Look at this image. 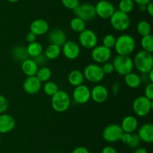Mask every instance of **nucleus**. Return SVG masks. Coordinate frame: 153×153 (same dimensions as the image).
I'll return each mask as SVG.
<instances>
[{"label":"nucleus","instance_id":"nucleus-28","mask_svg":"<svg viewBox=\"0 0 153 153\" xmlns=\"http://www.w3.org/2000/svg\"><path fill=\"white\" fill-rule=\"evenodd\" d=\"M70 26L73 31L80 33L86 28V22L77 16H75L70 20Z\"/></svg>","mask_w":153,"mask_h":153},{"label":"nucleus","instance_id":"nucleus-36","mask_svg":"<svg viewBox=\"0 0 153 153\" xmlns=\"http://www.w3.org/2000/svg\"><path fill=\"white\" fill-rule=\"evenodd\" d=\"M9 103L7 99L2 94H0V114L4 113L8 109Z\"/></svg>","mask_w":153,"mask_h":153},{"label":"nucleus","instance_id":"nucleus-10","mask_svg":"<svg viewBox=\"0 0 153 153\" xmlns=\"http://www.w3.org/2000/svg\"><path fill=\"white\" fill-rule=\"evenodd\" d=\"M112 56L111 50L103 45H97L91 51V58L97 64H103L111 59Z\"/></svg>","mask_w":153,"mask_h":153},{"label":"nucleus","instance_id":"nucleus-43","mask_svg":"<svg viewBox=\"0 0 153 153\" xmlns=\"http://www.w3.org/2000/svg\"><path fill=\"white\" fill-rule=\"evenodd\" d=\"M72 153H90V152L86 147L78 146L73 150Z\"/></svg>","mask_w":153,"mask_h":153},{"label":"nucleus","instance_id":"nucleus-47","mask_svg":"<svg viewBox=\"0 0 153 153\" xmlns=\"http://www.w3.org/2000/svg\"><path fill=\"white\" fill-rule=\"evenodd\" d=\"M133 1H134V3L138 4V5H140V4H145V5H146L148 3L150 2L151 0H133Z\"/></svg>","mask_w":153,"mask_h":153},{"label":"nucleus","instance_id":"nucleus-34","mask_svg":"<svg viewBox=\"0 0 153 153\" xmlns=\"http://www.w3.org/2000/svg\"><path fill=\"white\" fill-rule=\"evenodd\" d=\"M117 38L114 34H108L104 36L102 39V45L108 49L111 50L112 48L114 47L115 44H116Z\"/></svg>","mask_w":153,"mask_h":153},{"label":"nucleus","instance_id":"nucleus-27","mask_svg":"<svg viewBox=\"0 0 153 153\" xmlns=\"http://www.w3.org/2000/svg\"><path fill=\"white\" fill-rule=\"evenodd\" d=\"M26 50L28 56L32 57V58H34V57L42 54L43 51L42 44L37 41H34L32 43L28 44V46H26Z\"/></svg>","mask_w":153,"mask_h":153},{"label":"nucleus","instance_id":"nucleus-44","mask_svg":"<svg viewBox=\"0 0 153 153\" xmlns=\"http://www.w3.org/2000/svg\"><path fill=\"white\" fill-rule=\"evenodd\" d=\"M102 153H118L117 151L115 148L111 146H108L104 147L102 150Z\"/></svg>","mask_w":153,"mask_h":153},{"label":"nucleus","instance_id":"nucleus-9","mask_svg":"<svg viewBox=\"0 0 153 153\" xmlns=\"http://www.w3.org/2000/svg\"><path fill=\"white\" fill-rule=\"evenodd\" d=\"M79 41L82 47L92 50L98 44V37L93 30L85 28L84 31L79 33Z\"/></svg>","mask_w":153,"mask_h":153},{"label":"nucleus","instance_id":"nucleus-52","mask_svg":"<svg viewBox=\"0 0 153 153\" xmlns=\"http://www.w3.org/2000/svg\"><path fill=\"white\" fill-rule=\"evenodd\" d=\"M0 140H1V134H0Z\"/></svg>","mask_w":153,"mask_h":153},{"label":"nucleus","instance_id":"nucleus-38","mask_svg":"<svg viewBox=\"0 0 153 153\" xmlns=\"http://www.w3.org/2000/svg\"><path fill=\"white\" fill-rule=\"evenodd\" d=\"M144 96L149 100H153V82H149L144 89Z\"/></svg>","mask_w":153,"mask_h":153},{"label":"nucleus","instance_id":"nucleus-41","mask_svg":"<svg viewBox=\"0 0 153 153\" xmlns=\"http://www.w3.org/2000/svg\"><path fill=\"white\" fill-rule=\"evenodd\" d=\"M131 136H132V134L127 133V132H123V134L121 135V137H120V140L122 141L123 143L128 145V144L130 142V141H131Z\"/></svg>","mask_w":153,"mask_h":153},{"label":"nucleus","instance_id":"nucleus-14","mask_svg":"<svg viewBox=\"0 0 153 153\" xmlns=\"http://www.w3.org/2000/svg\"><path fill=\"white\" fill-rule=\"evenodd\" d=\"M64 56L70 60H75L79 56L81 52L80 46L73 40H67L62 46Z\"/></svg>","mask_w":153,"mask_h":153},{"label":"nucleus","instance_id":"nucleus-20","mask_svg":"<svg viewBox=\"0 0 153 153\" xmlns=\"http://www.w3.org/2000/svg\"><path fill=\"white\" fill-rule=\"evenodd\" d=\"M140 141L151 143L153 141V125L152 123H145L138 129L137 134Z\"/></svg>","mask_w":153,"mask_h":153},{"label":"nucleus","instance_id":"nucleus-45","mask_svg":"<svg viewBox=\"0 0 153 153\" xmlns=\"http://www.w3.org/2000/svg\"><path fill=\"white\" fill-rule=\"evenodd\" d=\"M120 90V82H115L113 84V86H112V93L114 95H117L119 93Z\"/></svg>","mask_w":153,"mask_h":153},{"label":"nucleus","instance_id":"nucleus-4","mask_svg":"<svg viewBox=\"0 0 153 153\" xmlns=\"http://www.w3.org/2000/svg\"><path fill=\"white\" fill-rule=\"evenodd\" d=\"M51 104L54 110L58 112H64L70 108L71 98L67 92L58 90L52 96Z\"/></svg>","mask_w":153,"mask_h":153},{"label":"nucleus","instance_id":"nucleus-37","mask_svg":"<svg viewBox=\"0 0 153 153\" xmlns=\"http://www.w3.org/2000/svg\"><path fill=\"white\" fill-rule=\"evenodd\" d=\"M140 143V140L139 138L138 135L137 134H134L131 136V141H130L129 143L128 144V146L131 148H136L137 147H139V145Z\"/></svg>","mask_w":153,"mask_h":153},{"label":"nucleus","instance_id":"nucleus-26","mask_svg":"<svg viewBox=\"0 0 153 153\" xmlns=\"http://www.w3.org/2000/svg\"><path fill=\"white\" fill-rule=\"evenodd\" d=\"M61 52V46H58L55 44H50L45 50L44 55L46 56L47 59L55 60L58 58Z\"/></svg>","mask_w":153,"mask_h":153},{"label":"nucleus","instance_id":"nucleus-21","mask_svg":"<svg viewBox=\"0 0 153 153\" xmlns=\"http://www.w3.org/2000/svg\"><path fill=\"white\" fill-rule=\"evenodd\" d=\"M120 126L123 132L132 134L135 130H137L138 128V121L135 116L128 115L124 117L123 119L122 120Z\"/></svg>","mask_w":153,"mask_h":153},{"label":"nucleus","instance_id":"nucleus-48","mask_svg":"<svg viewBox=\"0 0 153 153\" xmlns=\"http://www.w3.org/2000/svg\"><path fill=\"white\" fill-rule=\"evenodd\" d=\"M134 153H148V152L143 147H137V148H135Z\"/></svg>","mask_w":153,"mask_h":153},{"label":"nucleus","instance_id":"nucleus-12","mask_svg":"<svg viewBox=\"0 0 153 153\" xmlns=\"http://www.w3.org/2000/svg\"><path fill=\"white\" fill-rule=\"evenodd\" d=\"M94 6L97 16L104 20L110 19L114 12L116 10L114 4L107 0H101Z\"/></svg>","mask_w":153,"mask_h":153},{"label":"nucleus","instance_id":"nucleus-31","mask_svg":"<svg viewBox=\"0 0 153 153\" xmlns=\"http://www.w3.org/2000/svg\"><path fill=\"white\" fill-rule=\"evenodd\" d=\"M141 46L143 48V50L146 51L148 52L152 53L153 52V36L152 34H149L148 35L142 37L140 40Z\"/></svg>","mask_w":153,"mask_h":153},{"label":"nucleus","instance_id":"nucleus-8","mask_svg":"<svg viewBox=\"0 0 153 153\" xmlns=\"http://www.w3.org/2000/svg\"><path fill=\"white\" fill-rule=\"evenodd\" d=\"M85 79L91 82H100L105 77V74L99 64H89L83 71Z\"/></svg>","mask_w":153,"mask_h":153},{"label":"nucleus","instance_id":"nucleus-16","mask_svg":"<svg viewBox=\"0 0 153 153\" xmlns=\"http://www.w3.org/2000/svg\"><path fill=\"white\" fill-rule=\"evenodd\" d=\"M24 91L28 94H35L40 92L42 87V82L36 76H27L23 82Z\"/></svg>","mask_w":153,"mask_h":153},{"label":"nucleus","instance_id":"nucleus-22","mask_svg":"<svg viewBox=\"0 0 153 153\" xmlns=\"http://www.w3.org/2000/svg\"><path fill=\"white\" fill-rule=\"evenodd\" d=\"M21 69L24 74L26 75L27 76H35L39 69V66L33 60V58H28L25 61L22 62Z\"/></svg>","mask_w":153,"mask_h":153},{"label":"nucleus","instance_id":"nucleus-6","mask_svg":"<svg viewBox=\"0 0 153 153\" xmlns=\"http://www.w3.org/2000/svg\"><path fill=\"white\" fill-rule=\"evenodd\" d=\"M110 22L111 26L115 30L124 32L129 28L131 20L128 14L118 10H115L110 17Z\"/></svg>","mask_w":153,"mask_h":153},{"label":"nucleus","instance_id":"nucleus-42","mask_svg":"<svg viewBox=\"0 0 153 153\" xmlns=\"http://www.w3.org/2000/svg\"><path fill=\"white\" fill-rule=\"evenodd\" d=\"M36 39H37V35L34 34L33 32H29L28 33H27L26 36H25V40H26V41L28 44L36 41Z\"/></svg>","mask_w":153,"mask_h":153},{"label":"nucleus","instance_id":"nucleus-33","mask_svg":"<svg viewBox=\"0 0 153 153\" xmlns=\"http://www.w3.org/2000/svg\"><path fill=\"white\" fill-rule=\"evenodd\" d=\"M43 89L45 94H47L48 96H50V97L53 96L59 90L58 85L55 82L49 80L45 82L43 86Z\"/></svg>","mask_w":153,"mask_h":153},{"label":"nucleus","instance_id":"nucleus-23","mask_svg":"<svg viewBox=\"0 0 153 153\" xmlns=\"http://www.w3.org/2000/svg\"><path fill=\"white\" fill-rule=\"evenodd\" d=\"M67 80H68V82L70 85L76 87L83 84L85 76H84L83 72H82L81 70H73L68 74Z\"/></svg>","mask_w":153,"mask_h":153},{"label":"nucleus","instance_id":"nucleus-32","mask_svg":"<svg viewBox=\"0 0 153 153\" xmlns=\"http://www.w3.org/2000/svg\"><path fill=\"white\" fill-rule=\"evenodd\" d=\"M119 10L128 14L134 8V2L133 0H120L118 4Z\"/></svg>","mask_w":153,"mask_h":153},{"label":"nucleus","instance_id":"nucleus-25","mask_svg":"<svg viewBox=\"0 0 153 153\" xmlns=\"http://www.w3.org/2000/svg\"><path fill=\"white\" fill-rule=\"evenodd\" d=\"M12 56L16 61L23 62L28 58V54L27 52L26 47L24 46H16L12 50Z\"/></svg>","mask_w":153,"mask_h":153},{"label":"nucleus","instance_id":"nucleus-40","mask_svg":"<svg viewBox=\"0 0 153 153\" xmlns=\"http://www.w3.org/2000/svg\"><path fill=\"white\" fill-rule=\"evenodd\" d=\"M33 60H34V61L37 63V65L39 66V65H43V64L46 62V61H47V58H46V56H45L44 54L42 53L40 54V55L33 58Z\"/></svg>","mask_w":153,"mask_h":153},{"label":"nucleus","instance_id":"nucleus-51","mask_svg":"<svg viewBox=\"0 0 153 153\" xmlns=\"http://www.w3.org/2000/svg\"><path fill=\"white\" fill-rule=\"evenodd\" d=\"M7 1L10 3H16L17 2H19V0H7Z\"/></svg>","mask_w":153,"mask_h":153},{"label":"nucleus","instance_id":"nucleus-46","mask_svg":"<svg viewBox=\"0 0 153 153\" xmlns=\"http://www.w3.org/2000/svg\"><path fill=\"white\" fill-rule=\"evenodd\" d=\"M146 12L149 14V16H153V3L152 1L146 4Z\"/></svg>","mask_w":153,"mask_h":153},{"label":"nucleus","instance_id":"nucleus-15","mask_svg":"<svg viewBox=\"0 0 153 153\" xmlns=\"http://www.w3.org/2000/svg\"><path fill=\"white\" fill-rule=\"evenodd\" d=\"M109 92L105 86L96 85L91 90V98L97 104H102L108 98Z\"/></svg>","mask_w":153,"mask_h":153},{"label":"nucleus","instance_id":"nucleus-50","mask_svg":"<svg viewBox=\"0 0 153 153\" xmlns=\"http://www.w3.org/2000/svg\"><path fill=\"white\" fill-rule=\"evenodd\" d=\"M138 9L140 12L146 11V5H145V4H140V5H138Z\"/></svg>","mask_w":153,"mask_h":153},{"label":"nucleus","instance_id":"nucleus-39","mask_svg":"<svg viewBox=\"0 0 153 153\" xmlns=\"http://www.w3.org/2000/svg\"><path fill=\"white\" fill-rule=\"evenodd\" d=\"M103 72L105 74H110L114 71V68L113 64L111 62H105L102 64V66H101Z\"/></svg>","mask_w":153,"mask_h":153},{"label":"nucleus","instance_id":"nucleus-19","mask_svg":"<svg viewBox=\"0 0 153 153\" xmlns=\"http://www.w3.org/2000/svg\"><path fill=\"white\" fill-rule=\"evenodd\" d=\"M49 30V25L46 20L43 19L34 20L30 24V32L37 36L43 35Z\"/></svg>","mask_w":153,"mask_h":153},{"label":"nucleus","instance_id":"nucleus-5","mask_svg":"<svg viewBox=\"0 0 153 153\" xmlns=\"http://www.w3.org/2000/svg\"><path fill=\"white\" fill-rule=\"evenodd\" d=\"M152 108V100L148 99L144 95L136 98L132 104L133 111L137 116L140 117H144L149 115Z\"/></svg>","mask_w":153,"mask_h":153},{"label":"nucleus","instance_id":"nucleus-2","mask_svg":"<svg viewBox=\"0 0 153 153\" xmlns=\"http://www.w3.org/2000/svg\"><path fill=\"white\" fill-rule=\"evenodd\" d=\"M134 67L141 74H147L153 69V56L152 53L140 50L136 53L133 59Z\"/></svg>","mask_w":153,"mask_h":153},{"label":"nucleus","instance_id":"nucleus-24","mask_svg":"<svg viewBox=\"0 0 153 153\" xmlns=\"http://www.w3.org/2000/svg\"><path fill=\"white\" fill-rule=\"evenodd\" d=\"M124 81H125V83L126 84L127 86L131 88H138L142 82L140 75L134 73V72H131V73L125 75L124 76Z\"/></svg>","mask_w":153,"mask_h":153},{"label":"nucleus","instance_id":"nucleus-7","mask_svg":"<svg viewBox=\"0 0 153 153\" xmlns=\"http://www.w3.org/2000/svg\"><path fill=\"white\" fill-rule=\"evenodd\" d=\"M75 16L80 18L85 22L91 21L96 17L95 6L91 3H82L79 4L76 8L73 10Z\"/></svg>","mask_w":153,"mask_h":153},{"label":"nucleus","instance_id":"nucleus-35","mask_svg":"<svg viewBox=\"0 0 153 153\" xmlns=\"http://www.w3.org/2000/svg\"><path fill=\"white\" fill-rule=\"evenodd\" d=\"M61 3L66 8L70 10H73L80 4L79 0H61Z\"/></svg>","mask_w":153,"mask_h":153},{"label":"nucleus","instance_id":"nucleus-3","mask_svg":"<svg viewBox=\"0 0 153 153\" xmlns=\"http://www.w3.org/2000/svg\"><path fill=\"white\" fill-rule=\"evenodd\" d=\"M112 64L115 71L121 76H125L132 72L134 68L133 59L129 56L117 55L114 57Z\"/></svg>","mask_w":153,"mask_h":153},{"label":"nucleus","instance_id":"nucleus-17","mask_svg":"<svg viewBox=\"0 0 153 153\" xmlns=\"http://www.w3.org/2000/svg\"><path fill=\"white\" fill-rule=\"evenodd\" d=\"M16 126V120L7 113L0 114V134H7L13 130Z\"/></svg>","mask_w":153,"mask_h":153},{"label":"nucleus","instance_id":"nucleus-13","mask_svg":"<svg viewBox=\"0 0 153 153\" xmlns=\"http://www.w3.org/2000/svg\"><path fill=\"white\" fill-rule=\"evenodd\" d=\"M73 98L74 101L79 104H85L91 99V89L84 84L76 86L73 92Z\"/></svg>","mask_w":153,"mask_h":153},{"label":"nucleus","instance_id":"nucleus-49","mask_svg":"<svg viewBox=\"0 0 153 153\" xmlns=\"http://www.w3.org/2000/svg\"><path fill=\"white\" fill-rule=\"evenodd\" d=\"M147 76H148V79H149V82H153V69L152 70H151L149 72H148Z\"/></svg>","mask_w":153,"mask_h":153},{"label":"nucleus","instance_id":"nucleus-11","mask_svg":"<svg viewBox=\"0 0 153 153\" xmlns=\"http://www.w3.org/2000/svg\"><path fill=\"white\" fill-rule=\"evenodd\" d=\"M123 130L117 124H110L106 126L102 131L103 139L108 142H115L120 140Z\"/></svg>","mask_w":153,"mask_h":153},{"label":"nucleus","instance_id":"nucleus-1","mask_svg":"<svg viewBox=\"0 0 153 153\" xmlns=\"http://www.w3.org/2000/svg\"><path fill=\"white\" fill-rule=\"evenodd\" d=\"M136 41L134 38L128 34L120 35L117 38L114 49L117 55L129 56L134 51Z\"/></svg>","mask_w":153,"mask_h":153},{"label":"nucleus","instance_id":"nucleus-29","mask_svg":"<svg viewBox=\"0 0 153 153\" xmlns=\"http://www.w3.org/2000/svg\"><path fill=\"white\" fill-rule=\"evenodd\" d=\"M35 76L41 82H46L50 80L52 76V70L49 68L43 66L38 69Z\"/></svg>","mask_w":153,"mask_h":153},{"label":"nucleus","instance_id":"nucleus-30","mask_svg":"<svg viewBox=\"0 0 153 153\" xmlns=\"http://www.w3.org/2000/svg\"><path fill=\"white\" fill-rule=\"evenodd\" d=\"M137 33L142 37L151 34L152 28L150 23L146 20L140 21L137 25Z\"/></svg>","mask_w":153,"mask_h":153},{"label":"nucleus","instance_id":"nucleus-18","mask_svg":"<svg viewBox=\"0 0 153 153\" xmlns=\"http://www.w3.org/2000/svg\"><path fill=\"white\" fill-rule=\"evenodd\" d=\"M48 40L49 43L52 44L62 46L67 41V35L62 29L55 28L49 32L48 34Z\"/></svg>","mask_w":153,"mask_h":153}]
</instances>
